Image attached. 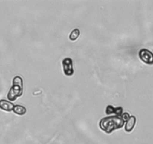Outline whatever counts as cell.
<instances>
[{
    "instance_id": "cell-1",
    "label": "cell",
    "mask_w": 153,
    "mask_h": 144,
    "mask_svg": "<svg viewBox=\"0 0 153 144\" xmlns=\"http://www.w3.org/2000/svg\"><path fill=\"white\" fill-rule=\"evenodd\" d=\"M125 124L121 117L117 116L105 117L100 122V128L105 133L110 134L116 129L121 128Z\"/></svg>"
},
{
    "instance_id": "cell-2",
    "label": "cell",
    "mask_w": 153,
    "mask_h": 144,
    "mask_svg": "<svg viewBox=\"0 0 153 144\" xmlns=\"http://www.w3.org/2000/svg\"><path fill=\"white\" fill-rule=\"evenodd\" d=\"M12 86L10 87L8 93L7 98L10 101H14L17 98L20 97L23 92V80L19 76H16L13 77L12 82Z\"/></svg>"
},
{
    "instance_id": "cell-3",
    "label": "cell",
    "mask_w": 153,
    "mask_h": 144,
    "mask_svg": "<svg viewBox=\"0 0 153 144\" xmlns=\"http://www.w3.org/2000/svg\"><path fill=\"white\" fill-rule=\"evenodd\" d=\"M140 59L145 64L152 65L153 64V52L147 49H141L138 52Z\"/></svg>"
},
{
    "instance_id": "cell-4",
    "label": "cell",
    "mask_w": 153,
    "mask_h": 144,
    "mask_svg": "<svg viewBox=\"0 0 153 144\" xmlns=\"http://www.w3.org/2000/svg\"><path fill=\"white\" fill-rule=\"evenodd\" d=\"M63 70L64 74L67 76H72L74 74V70L73 67V60L70 58H66L63 60Z\"/></svg>"
},
{
    "instance_id": "cell-5",
    "label": "cell",
    "mask_w": 153,
    "mask_h": 144,
    "mask_svg": "<svg viewBox=\"0 0 153 144\" xmlns=\"http://www.w3.org/2000/svg\"><path fill=\"white\" fill-rule=\"evenodd\" d=\"M14 106L15 105L12 102L8 101L7 100H4V99L0 100V109L3 110L10 112V111L13 110Z\"/></svg>"
},
{
    "instance_id": "cell-6",
    "label": "cell",
    "mask_w": 153,
    "mask_h": 144,
    "mask_svg": "<svg viewBox=\"0 0 153 144\" xmlns=\"http://www.w3.org/2000/svg\"><path fill=\"white\" fill-rule=\"evenodd\" d=\"M136 117L131 116L129 119L126 122L125 124V130L126 132H131L133 130L136 124Z\"/></svg>"
},
{
    "instance_id": "cell-7",
    "label": "cell",
    "mask_w": 153,
    "mask_h": 144,
    "mask_svg": "<svg viewBox=\"0 0 153 144\" xmlns=\"http://www.w3.org/2000/svg\"><path fill=\"white\" fill-rule=\"evenodd\" d=\"M13 111L14 113L17 114V115L22 116L26 112V108L24 106H22V105H15Z\"/></svg>"
},
{
    "instance_id": "cell-8",
    "label": "cell",
    "mask_w": 153,
    "mask_h": 144,
    "mask_svg": "<svg viewBox=\"0 0 153 144\" xmlns=\"http://www.w3.org/2000/svg\"><path fill=\"white\" fill-rule=\"evenodd\" d=\"M79 35H80V31H79V29L75 28V29H73V31L71 32L69 38H70V39L71 40H76V39L79 37Z\"/></svg>"
},
{
    "instance_id": "cell-9",
    "label": "cell",
    "mask_w": 153,
    "mask_h": 144,
    "mask_svg": "<svg viewBox=\"0 0 153 144\" xmlns=\"http://www.w3.org/2000/svg\"><path fill=\"white\" fill-rule=\"evenodd\" d=\"M115 112V107H114L113 106H111V105H108V106H107V107H106V110H105V112L107 114H113Z\"/></svg>"
},
{
    "instance_id": "cell-10",
    "label": "cell",
    "mask_w": 153,
    "mask_h": 144,
    "mask_svg": "<svg viewBox=\"0 0 153 144\" xmlns=\"http://www.w3.org/2000/svg\"><path fill=\"white\" fill-rule=\"evenodd\" d=\"M123 113V108L121 106H119V107H115V112L114 114H116L117 116L121 117V116Z\"/></svg>"
},
{
    "instance_id": "cell-11",
    "label": "cell",
    "mask_w": 153,
    "mask_h": 144,
    "mask_svg": "<svg viewBox=\"0 0 153 144\" xmlns=\"http://www.w3.org/2000/svg\"><path fill=\"white\" fill-rule=\"evenodd\" d=\"M130 117H131V116L129 115V113H128V112H123V115L121 116V118L123 119L124 122L128 121V120L130 118Z\"/></svg>"
}]
</instances>
